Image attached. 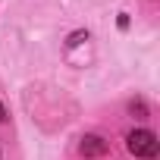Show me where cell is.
<instances>
[{"mask_svg": "<svg viewBox=\"0 0 160 160\" xmlns=\"http://www.w3.org/2000/svg\"><path fill=\"white\" fill-rule=\"evenodd\" d=\"M126 144H129V151H132L135 157H144V160H151V157L157 154V135L148 132V129H135V132H129Z\"/></svg>", "mask_w": 160, "mask_h": 160, "instance_id": "obj_1", "label": "cell"}, {"mask_svg": "<svg viewBox=\"0 0 160 160\" xmlns=\"http://www.w3.org/2000/svg\"><path fill=\"white\" fill-rule=\"evenodd\" d=\"M78 151H82L85 157H104L107 154V141L98 138V135H85L82 144H78Z\"/></svg>", "mask_w": 160, "mask_h": 160, "instance_id": "obj_2", "label": "cell"}, {"mask_svg": "<svg viewBox=\"0 0 160 160\" xmlns=\"http://www.w3.org/2000/svg\"><path fill=\"white\" fill-rule=\"evenodd\" d=\"M3 116H7V110H3V104H0V122H3Z\"/></svg>", "mask_w": 160, "mask_h": 160, "instance_id": "obj_3", "label": "cell"}]
</instances>
